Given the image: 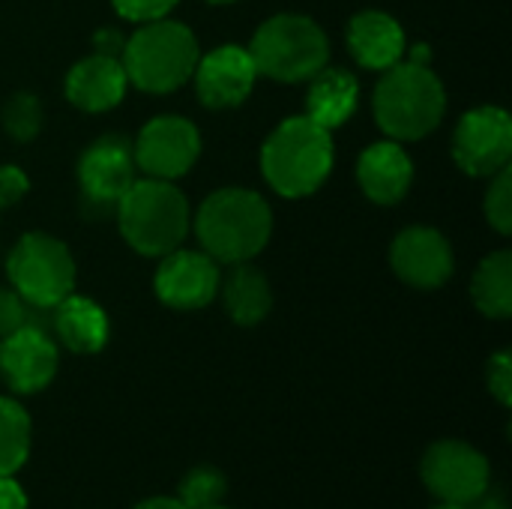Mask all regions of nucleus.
Listing matches in <instances>:
<instances>
[{
    "label": "nucleus",
    "instance_id": "f257e3e1",
    "mask_svg": "<svg viewBox=\"0 0 512 509\" xmlns=\"http://www.w3.org/2000/svg\"><path fill=\"white\" fill-rule=\"evenodd\" d=\"M195 234L216 264H243L270 243L273 213L252 189H219L198 207Z\"/></svg>",
    "mask_w": 512,
    "mask_h": 509
},
{
    "label": "nucleus",
    "instance_id": "f03ea898",
    "mask_svg": "<svg viewBox=\"0 0 512 509\" xmlns=\"http://www.w3.org/2000/svg\"><path fill=\"white\" fill-rule=\"evenodd\" d=\"M264 180L282 198H306L333 171V132L306 114L282 120L261 147Z\"/></svg>",
    "mask_w": 512,
    "mask_h": 509
},
{
    "label": "nucleus",
    "instance_id": "7ed1b4c3",
    "mask_svg": "<svg viewBox=\"0 0 512 509\" xmlns=\"http://www.w3.org/2000/svg\"><path fill=\"white\" fill-rule=\"evenodd\" d=\"M447 111V90L441 78L411 60L384 69L375 87V120L393 141H417L438 129Z\"/></svg>",
    "mask_w": 512,
    "mask_h": 509
},
{
    "label": "nucleus",
    "instance_id": "20e7f679",
    "mask_svg": "<svg viewBox=\"0 0 512 509\" xmlns=\"http://www.w3.org/2000/svg\"><path fill=\"white\" fill-rule=\"evenodd\" d=\"M114 210L123 240L150 258H162L180 249L192 222L186 195L171 180L156 177L135 180Z\"/></svg>",
    "mask_w": 512,
    "mask_h": 509
},
{
    "label": "nucleus",
    "instance_id": "39448f33",
    "mask_svg": "<svg viewBox=\"0 0 512 509\" xmlns=\"http://www.w3.org/2000/svg\"><path fill=\"white\" fill-rule=\"evenodd\" d=\"M198 42L180 21H144L120 51L126 78L147 93H171L186 84L198 63Z\"/></svg>",
    "mask_w": 512,
    "mask_h": 509
},
{
    "label": "nucleus",
    "instance_id": "423d86ee",
    "mask_svg": "<svg viewBox=\"0 0 512 509\" xmlns=\"http://www.w3.org/2000/svg\"><path fill=\"white\" fill-rule=\"evenodd\" d=\"M249 54L255 60L258 75L294 84V81H309L327 66L330 42L327 33L312 18L282 12L258 27Z\"/></svg>",
    "mask_w": 512,
    "mask_h": 509
},
{
    "label": "nucleus",
    "instance_id": "0eeeda50",
    "mask_svg": "<svg viewBox=\"0 0 512 509\" xmlns=\"http://www.w3.org/2000/svg\"><path fill=\"white\" fill-rule=\"evenodd\" d=\"M6 273L21 300L33 309H54L75 288V261L51 234H24L9 252Z\"/></svg>",
    "mask_w": 512,
    "mask_h": 509
},
{
    "label": "nucleus",
    "instance_id": "6e6552de",
    "mask_svg": "<svg viewBox=\"0 0 512 509\" xmlns=\"http://www.w3.org/2000/svg\"><path fill=\"white\" fill-rule=\"evenodd\" d=\"M426 489L441 504L471 507L477 504L492 483V465L489 459L465 444V441H438L426 450L420 465Z\"/></svg>",
    "mask_w": 512,
    "mask_h": 509
},
{
    "label": "nucleus",
    "instance_id": "1a4fd4ad",
    "mask_svg": "<svg viewBox=\"0 0 512 509\" xmlns=\"http://www.w3.org/2000/svg\"><path fill=\"white\" fill-rule=\"evenodd\" d=\"M512 120L498 105L468 111L453 135V159L471 177H492L510 165Z\"/></svg>",
    "mask_w": 512,
    "mask_h": 509
},
{
    "label": "nucleus",
    "instance_id": "9d476101",
    "mask_svg": "<svg viewBox=\"0 0 512 509\" xmlns=\"http://www.w3.org/2000/svg\"><path fill=\"white\" fill-rule=\"evenodd\" d=\"M135 168L156 180L183 177L201 156V135L192 120L177 114L153 117L132 144Z\"/></svg>",
    "mask_w": 512,
    "mask_h": 509
},
{
    "label": "nucleus",
    "instance_id": "9b49d317",
    "mask_svg": "<svg viewBox=\"0 0 512 509\" xmlns=\"http://www.w3.org/2000/svg\"><path fill=\"white\" fill-rule=\"evenodd\" d=\"M78 183L84 201L96 210H111L135 183L132 144L120 135L96 138L78 159Z\"/></svg>",
    "mask_w": 512,
    "mask_h": 509
},
{
    "label": "nucleus",
    "instance_id": "f8f14e48",
    "mask_svg": "<svg viewBox=\"0 0 512 509\" xmlns=\"http://www.w3.org/2000/svg\"><path fill=\"white\" fill-rule=\"evenodd\" d=\"M222 285L219 264L207 252H189V249H174L162 255V264L156 270L153 288L156 297L180 312L204 309Z\"/></svg>",
    "mask_w": 512,
    "mask_h": 509
},
{
    "label": "nucleus",
    "instance_id": "ddd939ff",
    "mask_svg": "<svg viewBox=\"0 0 512 509\" xmlns=\"http://www.w3.org/2000/svg\"><path fill=\"white\" fill-rule=\"evenodd\" d=\"M60 357L57 345L36 324H24L21 330L0 339V378L12 393H39L57 375Z\"/></svg>",
    "mask_w": 512,
    "mask_h": 509
},
{
    "label": "nucleus",
    "instance_id": "4468645a",
    "mask_svg": "<svg viewBox=\"0 0 512 509\" xmlns=\"http://www.w3.org/2000/svg\"><path fill=\"white\" fill-rule=\"evenodd\" d=\"M192 78L207 108H237L252 93L258 81V69L249 48L219 45L204 57H198Z\"/></svg>",
    "mask_w": 512,
    "mask_h": 509
},
{
    "label": "nucleus",
    "instance_id": "2eb2a0df",
    "mask_svg": "<svg viewBox=\"0 0 512 509\" xmlns=\"http://www.w3.org/2000/svg\"><path fill=\"white\" fill-rule=\"evenodd\" d=\"M390 264L411 288H441L453 276V249L435 228H405L390 249Z\"/></svg>",
    "mask_w": 512,
    "mask_h": 509
},
{
    "label": "nucleus",
    "instance_id": "dca6fc26",
    "mask_svg": "<svg viewBox=\"0 0 512 509\" xmlns=\"http://www.w3.org/2000/svg\"><path fill=\"white\" fill-rule=\"evenodd\" d=\"M126 84L129 78H126L120 57L96 51L69 69L66 99L81 111L99 114V111H111L114 105H120V99L126 96Z\"/></svg>",
    "mask_w": 512,
    "mask_h": 509
},
{
    "label": "nucleus",
    "instance_id": "f3484780",
    "mask_svg": "<svg viewBox=\"0 0 512 509\" xmlns=\"http://www.w3.org/2000/svg\"><path fill=\"white\" fill-rule=\"evenodd\" d=\"M357 180L369 201L399 204L414 183V162L399 141H378L363 150L357 162Z\"/></svg>",
    "mask_w": 512,
    "mask_h": 509
},
{
    "label": "nucleus",
    "instance_id": "a211bd4d",
    "mask_svg": "<svg viewBox=\"0 0 512 509\" xmlns=\"http://www.w3.org/2000/svg\"><path fill=\"white\" fill-rule=\"evenodd\" d=\"M348 48L354 60L366 69H390L408 54L402 24L378 9L357 12L348 24Z\"/></svg>",
    "mask_w": 512,
    "mask_h": 509
},
{
    "label": "nucleus",
    "instance_id": "6ab92c4d",
    "mask_svg": "<svg viewBox=\"0 0 512 509\" xmlns=\"http://www.w3.org/2000/svg\"><path fill=\"white\" fill-rule=\"evenodd\" d=\"M54 330L57 339L75 354H96L108 345L111 336L105 309L78 294H69L54 306Z\"/></svg>",
    "mask_w": 512,
    "mask_h": 509
},
{
    "label": "nucleus",
    "instance_id": "aec40b11",
    "mask_svg": "<svg viewBox=\"0 0 512 509\" xmlns=\"http://www.w3.org/2000/svg\"><path fill=\"white\" fill-rule=\"evenodd\" d=\"M309 96H306V117L315 120L324 129H339L348 123L360 102V81L345 69H321L309 78Z\"/></svg>",
    "mask_w": 512,
    "mask_h": 509
},
{
    "label": "nucleus",
    "instance_id": "412c9836",
    "mask_svg": "<svg viewBox=\"0 0 512 509\" xmlns=\"http://www.w3.org/2000/svg\"><path fill=\"white\" fill-rule=\"evenodd\" d=\"M225 309L240 327L261 324L273 309V291L261 270L249 267V261L234 264V270L225 279Z\"/></svg>",
    "mask_w": 512,
    "mask_h": 509
},
{
    "label": "nucleus",
    "instance_id": "4be33fe9",
    "mask_svg": "<svg viewBox=\"0 0 512 509\" xmlns=\"http://www.w3.org/2000/svg\"><path fill=\"white\" fill-rule=\"evenodd\" d=\"M471 297L474 306L486 315V318H510L512 315V255L495 252L489 255L471 282Z\"/></svg>",
    "mask_w": 512,
    "mask_h": 509
},
{
    "label": "nucleus",
    "instance_id": "5701e85b",
    "mask_svg": "<svg viewBox=\"0 0 512 509\" xmlns=\"http://www.w3.org/2000/svg\"><path fill=\"white\" fill-rule=\"evenodd\" d=\"M30 456V417L27 411L0 396V477H12Z\"/></svg>",
    "mask_w": 512,
    "mask_h": 509
},
{
    "label": "nucleus",
    "instance_id": "b1692460",
    "mask_svg": "<svg viewBox=\"0 0 512 509\" xmlns=\"http://www.w3.org/2000/svg\"><path fill=\"white\" fill-rule=\"evenodd\" d=\"M225 492H228V480H225L216 468L198 465V468H192V471L180 480L177 501L186 509H213L222 507Z\"/></svg>",
    "mask_w": 512,
    "mask_h": 509
},
{
    "label": "nucleus",
    "instance_id": "393cba45",
    "mask_svg": "<svg viewBox=\"0 0 512 509\" xmlns=\"http://www.w3.org/2000/svg\"><path fill=\"white\" fill-rule=\"evenodd\" d=\"M45 123V111L39 96L33 93H15L6 105H3V129L15 138V141H30L39 135Z\"/></svg>",
    "mask_w": 512,
    "mask_h": 509
},
{
    "label": "nucleus",
    "instance_id": "a878e982",
    "mask_svg": "<svg viewBox=\"0 0 512 509\" xmlns=\"http://www.w3.org/2000/svg\"><path fill=\"white\" fill-rule=\"evenodd\" d=\"M486 219L498 234H512V171L510 165L492 174L486 192Z\"/></svg>",
    "mask_w": 512,
    "mask_h": 509
},
{
    "label": "nucleus",
    "instance_id": "bb28decb",
    "mask_svg": "<svg viewBox=\"0 0 512 509\" xmlns=\"http://www.w3.org/2000/svg\"><path fill=\"white\" fill-rule=\"evenodd\" d=\"M117 15L126 18V21H135V24H144V21H156V18H165L180 0H111Z\"/></svg>",
    "mask_w": 512,
    "mask_h": 509
},
{
    "label": "nucleus",
    "instance_id": "cd10ccee",
    "mask_svg": "<svg viewBox=\"0 0 512 509\" xmlns=\"http://www.w3.org/2000/svg\"><path fill=\"white\" fill-rule=\"evenodd\" d=\"M486 381H489V393L504 405H512V357L510 351H501L489 360V369H486Z\"/></svg>",
    "mask_w": 512,
    "mask_h": 509
},
{
    "label": "nucleus",
    "instance_id": "c85d7f7f",
    "mask_svg": "<svg viewBox=\"0 0 512 509\" xmlns=\"http://www.w3.org/2000/svg\"><path fill=\"white\" fill-rule=\"evenodd\" d=\"M27 321V303L15 288H0V339L21 330Z\"/></svg>",
    "mask_w": 512,
    "mask_h": 509
},
{
    "label": "nucleus",
    "instance_id": "c756f323",
    "mask_svg": "<svg viewBox=\"0 0 512 509\" xmlns=\"http://www.w3.org/2000/svg\"><path fill=\"white\" fill-rule=\"evenodd\" d=\"M27 189H30V180L18 165H3L0 168V210L18 204Z\"/></svg>",
    "mask_w": 512,
    "mask_h": 509
},
{
    "label": "nucleus",
    "instance_id": "7c9ffc66",
    "mask_svg": "<svg viewBox=\"0 0 512 509\" xmlns=\"http://www.w3.org/2000/svg\"><path fill=\"white\" fill-rule=\"evenodd\" d=\"M0 509H27V495L12 477H0Z\"/></svg>",
    "mask_w": 512,
    "mask_h": 509
},
{
    "label": "nucleus",
    "instance_id": "2f4dec72",
    "mask_svg": "<svg viewBox=\"0 0 512 509\" xmlns=\"http://www.w3.org/2000/svg\"><path fill=\"white\" fill-rule=\"evenodd\" d=\"M123 42H126V39H123L117 30H108V27H102V30L93 36V48H96L99 54H111V57H120Z\"/></svg>",
    "mask_w": 512,
    "mask_h": 509
},
{
    "label": "nucleus",
    "instance_id": "473e14b6",
    "mask_svg": "<svg viewBox=\"0 0 512 509\" xmlns=\"http://www.w3.org/2000/svg\"><path fill=\"white\" fill-rule=\"evenodd\" d=\"M135 509H186L177 498H147L141 501Z\"/></svg>",
    "mask_w": 512,
    "mask_h": 509
},
{
    "label": "nucleus",
    "instance_id": "72a5a7b5",
    "mask_svg": "<svg viewBox=\"0 0 512 509\" xmlns=\"http://www.w3.org/2000/svg\"><path fill=\"white\" fill-rule=\"evenodd\" d=\"M408 60H411V63H423V66H429V60H432L429 45H423V42H420V45H414V48H411V54H408Z\"/></svg>",
    "mask_w": 512,
    "mask_h": 509
},
{
    "label": "nucleus",
    "instance_id": "f704fd0d",
    "mask_svg": "<svg viewBox=\"0 0 512 509\" xmlns=\"http://www.w3.org/2000/svg\"><path fill=\"white\" fill-rule=\"evenodd\" d=\"M471 507H477V509H510L507 504H504V501H501V498H486V495H483V498H480L477 504H471Z\"/></svg>",
    "mask_w": 512,
    "mask_h": 509
},
{
    "label": "nucleus",
    "instance_id": "c9c22d12",
    "mask_svg": "<svg viewBox=\"0 0 512 509\" xmlns=\"http://www.w3.org/2000/svg\"><path fill=\"white\" fill-rule=\"evenodd\" d=\"M435 509H468V507H456V504H438Z\"/></svg>",
    "mask_w": 512,
    "mask_h": 509
},
{
    "label": "nucleus",
    "instance_id": "e433bc0d",
    "mask_svg": "<svg viewBox=\"0 0 512 509\" xmlns=\"http://www.w3.org/2000/svg\"><path fill=\"white\" fill-rule=\"evenodd\" d=\"M207 3H216V6H222V3H234V0H207Z\"/></svg>",
    "mask_w": 512,
    "mask_h": 509
},
{
    "label": "nucleus",
    "instance_id": "4c0bfd02",
    "mask_svg": "<svg viewBox=\"0 0 512 509\" xmlns=\"http://www.w3.org/2000/svg\"><path fill=\"white\" fill-rule=\"evenodd\" d=\"M213 509H228V507H213Z\"/></svg>",
    "mask_w": 512,
    "mask_h": 509
}]
</instances>
